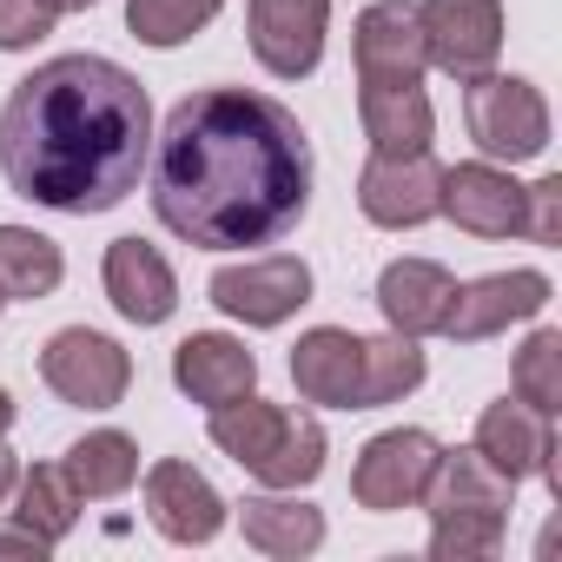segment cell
<instances>
[{"instance_id": "1", "label": "cell", "mask_w": 562, "mask_h": 562, "mask_svg": "<svg viewBox=\"0 0 562 562\" xmlns=\"http://www.w3.org/2000/svg\"><path fill=\"white\" fill-rule=\"evenodd\" d=\"M312 139L271 93H186L153 153V218L199 251L278 245L312 212Z\"/></svg>"}, {"instance_id": "2", "label": "cell", "mask_w": 562, "mask_h": 562, "mask_svg": "<svg viewBox=\"0 0 562 562\" xmlns=\"http://www.w3.org/2000/svg\"><path fill=\"white\" fill-rule=\"evenodd\" d=\"M153 159V100L106 54H60L0 106V172L47 212L100 218L139 192Z\"/></svg>"}, {"instance_id": "3", "label": "cell", "mask_w": 562, "mask_h": 562, "mask_svg": "<svg viewBox=\"0 0 562 562\" xmlns=\"http://www.w3.org/2000/svg\"><path fill=\"white\" fill-rule=\"evenodd\" d=\"M509 496L516 483L470 443V450H437L430 483H424V509H430V555L437 562H483L503 549L509 529Z\"/></svg>"}, {"instance_id": "4", "label": "cell", "mask_w": 562, "mask_h": 562, "mask_svg": "<svg viewBox=\"0 0 562 562\" xmlns=\"http://www.w3.org/2000/svg\"><path fill=\"white\" fill-rule=\"evenodd\" d=\"M205 437L265 490H305L318 483L325 470V424L318 417H299L285 404H265L258 391H245L238 404H218L205 417Z\"/></svg>"}, {"instance_id": "5", "label": "cell", "mask_w": 562, "mask_h": 562, "mask_svg": "<svg viewBox=\"0 0 562 562\" xmlns=\"http://www.w3.org/2000/svg\"><path fill=\"white\" fill-rule=\"evenodd\" d=\"M463 120H470V139H476L483 159L522 166V159L549 153V100L522 74H496L490 67V74L463 80Z\"/></svg>"}, {"instance_id": "6", "label": "cell", "mask_w": 562, "mask_h": 562, "mask_svg": "<svg viewBox=\"0 0 562 562\" xmlns=\"http://www.w3.org/2000/svg\"><path fill=\"white\" fill-rule=\"evenodd\" d=\"M212 305L251 331H271V325H285L299 305H312V265L292 258V251H258L245 265H218L212 271Z\"/></svg>"}, {"instance_id": "7", "label": "cell", "mask_w": 562, "mask_h": 562, "mask_svg": "<svg viewBox=\"0 0 562 562\" xmlns=\"http://www.w3.org/2000/svg\"><path fill=\"white\" fill-rule=\"evenodd\" d=\"M41 378L60 404H80V411H113L133 384V358L120 338L106 331H87V325H67L47 338L41 351Z\"/></svg>"}, {"instance_id": "8", "label": "cell", "mask_w": 562, "mask_h": 562, "mask_svg": "<svg viewBox=\"0 0 562 562\" xmlns=\"http://www.w3.org/2000/svg\"><path fill=\"white\" fill-rule=\"evenodd\" d=\"M424 60L450 80H476L503 54V0H424Z\"/></svg>"}, {"instance_id": "9", "label": "cell", "mask_w": 562, "mask_h": 562, "mask_svg": "<svg viewBox=\"0 0 562 562\" xmlns=\"http://www.w3.org/2000/svg\"><path fill=\"white\" fill-rule=\"evenodd\" d=\"M251 54L271 80H305L325 60L331 34V0H245Z\"/></svg>"}, {"instance_id": "10", "label": "cell", "mask_w": 562, "mask_h": 562, "mask_svg": "<svg viewBox=\"0 0 562 562\" xmlns=\"http://www.w3.org/2000/svg\"><path fill=\"white\" fill-rule=\"evenodd\" d=\"M437 437L430 430H378L364 450H358V463H351V496H358V509H378V516H391V509H411L417 496H424V483H430V463H437Z\"/></svg>"}, {"instance_id": "11", "label": "cell", "mask_w": 562, "mask_h": 562, "mask_svg": "<svg viewBox=\"0 0 562 562\" xmlns=\"http://www.w3.org/2000/svg\"><path fill=\"white\" fill-rule=\"evenodd\" d=\"M542 305H549V278L542 271H529V265L522 271H490V278H470V285L450 292V312H443L437 331L450 345H483V338L536 318Z\"/></svg>"}, {"instance_id": "12", "label": "cell", "mask_w": 562, "mask_h": 562, "mask_svg": "<svg viewBox=\"0 0 562 562\" xmlns=\"http://www.w3.org/2000/svg\"><path fill=\"white\" fill-rule=\"evenodd\" d=\"M437 199H443V166L430 153H371V166L358 172V212L384 232L430 225Z\"/></svg>"}, {"instance_id": "13", "label": "cell", "mask_w": 562, "mask_h": 562, "mask_svg": "<svg viewBox=\"0 0 562 562\" xmlns=\"http://www.w3.org/2000/svg\"><path fill=\"white\" fill-rule=\"evenodd\" d=\"M351 60L358 87H424V27L411 0H378L351 27Z\"/></svg>"}, {"instance_id": "14", "label": "cell", "mask_w": 562, "mask_h": 562, "mask_svg": "<svg viewBox=\"0 0 562 562\" xmlns=\"http://www.w3.org/2000/svg\"><path fill=\"white\" fill-rule=\"evenodd\" d=\"M476 450H483L509 483L542 476L549 490H562V476H555V417L529 411L522 397L483 404V417H476Z\"/></svg>"}, {"instance_id": "15", "label": "cell", "mask_w": 562, "mask_h": 562, "mask_svg": "<svg viewBox=\"0 0 562 562\" xmlns=\"http://www.w3.org/2000/svg\"><path fill=\"white\" fill-rule=\"evenodd\" d=\"M437 212L470 232V238H516L522 232V186L496 166V159H470V166H443V199Z\"/></svg>"}, {"instance_id": "16", "label": "cell", "mask_w": 562, "mask_h": 562, "mask_svg": "<svg viewBox=\"0 0 562 562\" xmlns=\"http://www.w3.org/2000/svg\"><path fill=\"white\" fill-rule=\"evenodd\" d=\"M100 278H106L113 312H120L126 325H139V331H153V325H166V318L179 312V278H172L166 251L146 245V238H113Z\"/></svg>"}, {"instance_id": "17", "label": "cell", "mask_w": 562, "mask_h": 562, "mask_svg": "<svg viewBox=\"0 0 562 562\" xmlns=\"http://www.w3.org/2000/svg\"><path fill=\"white\" fill-rule=\"evenodd\" d=\"M146 516H153V529L166 536V542H212L218 529H225V496L192 470V463H179V457H166V463H153L146 470Z\"/></svg>"}, {"instance_id": "18", "label": "cell", "mask_w": 562, "mask_h": 562, "mask_svg": "<svg viewBox=\"0 0 562 562\" xmlns=\"http://www.w3.org/2000/svg\"><path fill=\"white\" fill-rule=\"evenodd\" d=\"M172 384H179L192 404L218 411V404H238L245 391H258V358H251L238 338H225V331H192V338L172 351Z\"/></svg>"}, {"instance_id": "19", "label": "cell", "mask_w": 562, "mask_h": 562, "mask_svg": "<svg viewBox=\"0 0 562 562\" xmlns=\"http://www.w3.org/2000/svg\"><path fill=\"white\" fill-rule=\"evenodd\" d=\"M358 351L364 338L345 331V325H318L292 345V384L305 404H325V411H358Z\"/></svg>"}, {"instance_id": "20", "label": "cell", "mask_w": 562, "mask_h": 562, "mask_svg": "<svg viewBox=\"0 0 562 562\" xmlns=\"http://www.w3.org/2000/svg\"><path fill=\"white\" fill-rule=\"evenodd\" d=\"M450 292H457V278H450L437 258H397V265H384V278H378V312H384L391 331L430 338V331L443 325V312H450Z\"/></svg>"}, {"instance_id": "21", "label": "cell", "mask_w": 562, "mask_h": 562, "mask_svg": "<svg viewBox=\"0 0 562 562\" xmlns=\"http://www.w3.org/2000/svg\"><path fill=\"white\" fill-rule=\"evenodd\" d=\"M358 120L371 153H430L437 106L424 87H358Z\"/></svg>"}, {"instance_id": "22", "label": "cell", "mask_w": 562, "mask_h": 562, "mask_svg": "<svg viewBox=\"0 0 562 562\" xmlns=\"http://www.w3.org/2000/svg\"><path fill=\"white\" fill-rule=\"evenodd\" d=\"M238 529H245V542H251L258 555L299 562V555H312V549L325 542V509L305 503V496H285V490H278V496H245Z\"/></svg>"}, {"instance_id": "23", "label": "cell", "mask_w": 562, "mask_h": 562, "mask_svg": "<svg viewBox=\"0 0 562 562\" xmlns=\"http://www.w3.org/2000/svg\"><path fill=\"white\" fill-rule=\"evenodd\" d=\"M60 470L80 490V503H106V496H126L139 483V443L126 430H87Z\"/></svg>"}, {"instance_id": "24", "label": "cell", "mask_w": 562, "mask_h": 562, "mask_svg": "<svg viewBox=\"0 0 562 562\" xmlns=\"http://www.w3.org/2000/svg\"><path fill=\"white\" fill-rule=\"evenodd\" d=\"M60 278H67V258L47 232L34 225H0V292L8 299H54L60 292Z\"/></svg>"}, {"instance_id": "25", "label": "cell", "mask_w": 562, "mask_h": 562, "mask_svg": "<svg viewBox=\"0 0 562 562\" xmlns=\"http://www.w3.org/2000/svg\"><path fill=\"white\" fill-rule=\"evenodd\" d=\"M424 384V351L417 338L391 331V338H364L358 351V411H384L397 397H411Z\"/></svg>"}, {"instance_id": "26", "label": "cell", "mask_w": 562, "mask_h": 562, "mask_svg": "<svg viewBox=\"0 0 562 562\" xmlns=\"http://www.w3.org/2000/svg\"><path fill=\"white\" fill-rule=\"evenodd\" d=\"M14 490H21V509H14V516H21L41 542L60 549V542L74 536V522H80V490L67 483V470H60V463H34Z\"/></svg>"}, {"instance_id": "27", "label": "cell", "mask_w": 562, "mask_h": 562, "mask_svg": "<svg viewBox=\"0 0 562 562\" xmlns=\"http://www.w3.org/2000/svg\"><path fill=\"white\" fill-rule=\"evenodd\" d=\"M218 8L225 0H126V27H133V41L166 54V47H186L199 27H212Z\"/></svg>"}, {"instance_id": "28", "label": "cell", "mask_w": 562, "mask_h": 562, "mask_svg": "<svg viewBox=\"0 0 562 562\" xmlns=\"http://www.w3.org/2000/svg\"><path fill=\"white\" fill-rule=\"evenodd\" d=\"M516 397L529 404V411H542V417H555L562 411V331H536L522 351H516Z\"/></svg>"}, {"instance_id": "29", "label": "cell", "mask_w": 562, "mask_h": 562, "mask_svg": "<svg viewBox=\"0 0 562 562\" xmlns=\"http://www.w3.org/2000/svg\"><path fill=\"white\" fill-rule=\"evenodd\" d=\"M47 34H54V14L41 0H0V54H27Z\"/></svg>"}, {"instance_id": "30", "label": "cell", "mask_w": 562, "mask_h": 562, "mask_svg": "<svg viewBox=\"0 0 562 562\" xmlns=\"http://www.w3.org/2000/svg\"><path fill=\"white\" fill-rule=\"evenodd\" d=\"M522 232H529L536 245H562V179L522 186Z\"/></svg>"}, {"instance_id": "31", "label": "cell", "mask_w": 562, "mask_h": 562, "mask_svg": "<svg viewBox=\"0 0 562 562\" xmlns=\"http://www.w3.org/2000/svg\"><path fill=\"white\" fill-rule=\"evenodd\" d=\"M0 555H34L41 562V555H54V542H41L27 522H14V529H0Z\"/></svg>"}, {"instance_id": "32", "label": "cell", "mask_w": 562, "mask_h": 562, "mask_svg": "<svg viewBox=\"0 0 562 562\" xmlns=\"http://www.w3.org/2000/svg\"><path fill=\"white\" fill-rule=\"evenodd\" d=\"M14 483H21V457H14L8 443H0V503L14 496Z\"/></svg>"}, {"instance_id": "33", "label": "cell", "mask_w": 562, "mask_h": 562, "mask_svg": "<svg viewBox=\"0 0 562 562\" xmlns=\"http://www.w3.org/2000/svg\"><path fill=\"white\" fill-rule=\"evenodd\" d=\"M41 8H47V14L60 21V14H87V8H93V0H41Z\"/></svg>"}, {"instance_id": "34", "label": "cell", "mask_w": 562, "mask_h": 562, "mask_svg": "<svg viewBox=\"0 0 562 562\" xmlns=\"http://www.w3.org/2000/svg\"><path fill=\"white\" fill-rule=\"evenodd\" d=\"M8 430H14V397L0 391V437H8Z\"/></svg>"}, {"instance_id": "35", "label": "cell", "mask_w": 562, "mask_h": 562, "mask_svg": "<svg viewBox=\"0 0 562 562\" xmlns=\"http://www.w3.org/2000/svg\"><path fill=\"white\" fill-rule=\"evenodd\" d=\"M0 312H8V292H0Z\"/></svg>"}]
</instances>
